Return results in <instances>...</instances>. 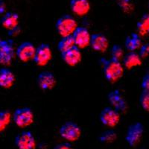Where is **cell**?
I'll use <instances>...</instances> for the list:
<instances>
[{
	"label": "cell",
	"mask_w": 149,
	"mask_h": 149,
	"mask_svg": "<svg viewBox=\"0 0 149 149\" xmlns=\"http://www.w3.org/2000/svg\"><path fill=\"white\" fill-rule=\"evenodd\" d=\"M102 69L107 81L115 83L118 81L124 74V66L121 61L113 58L102 59Z\"/></svg>",
	"instance_id": "1"
},
{
	"label": "cell",
	"mask_w": 149,
	"mask_h": 149,
	"mask_svg": "<svg viewBox=\"0 0 149 149\" xmlns=\"http://www.w3.org/2000/svg\"><path fill=\"white\" fill-rule=\"evenodd\" d=\"M78 27L75 19L68 14H65L60 17L55 24V29L57 32L62 37L72 35Z\"/></svg>",
	"instance_id": "2"
},
{
	"label": "cell",
	"mask_w": 149,
	"mask_h": 149,
	"mask_svg": "<svg viewBox=\"0 0 149 149\" xmlns=\"http://www.w3.org/2000/svg\"><path fill=\"white\" fill-rule=\"evenodd\" d=\"M59 134L61 137L69 142H75L81 136V128L74 122H66L61 126Z\"/></svg>",
	"instance_id": "3"
},
{
	"label": "cell",
	"mask_w": 149,
	"mask_h": 149,
	"mask_svg": "<svg viewBox=\"0 0 149 149\" xmlns=\"http://www.w3.org/2000/svg\"><path fill=\"white\" fill-rule=\"evenodd\" d=\"M12 119L18 127H26L34 122V115L32 110L29 107H20L14 111Z\"/></svg>",
	"instance_id": "4"
},
{
	"label": "cell",
	"mask_w": 149,
	"mask_h": 149,
	"mask_svg": "<svg viewBox=\"0 0 149 149\" xmlns=\"http://www.w3.org/2000/svg\"><path fill=\"white\" fill-rule=\"evenodd\" d=\"M14 42L12 40H0V64L8 66L14 58Z\"/></svg>",
	"instance_id": "5"
},
{
	"label": "cell",
	"mask_w": 149,
	"mask_h": 149,
	"mask_svg": "<svg viewBox=\"0 0 149 149\" xmlns=\"http://www.w3.org/2000/svg\"><path fill=\"white\" fill-rule=\"evenodd\" d=\"M144 133V126L141 122H136L127 127L125 136L126 142L131 147L136 146L140 142Z\"/></svg>",
	"instance_id": "6"
},
{
	"label": "cell",
	"mask_w": 149,
	"mask_h": 149,
	"mask_svg": "<svg viewBox=\"0 0 149 149\" xmlns=\"http://www.w3.org/2000/svg\"><path fill=\"white\" fill-rule=\"evenodd\" d=\"M99 119L104 125L114 127L119 123L120 113L112 107H106L101 112Z\"/></svg>",
	"instance_id": "7"
},
{
	"label": "cell",
	"mask_w": 149,
	"mask_h": 149,
	"mask_svg": "<svg viewBox=\"0 0 149 149\" xmlns=\"http://www.w3.org/2000/svg\"><path fill=\"white\" fill-rule=\"evenodd\" d=\"M52 58V49L47 43H41L36 48L35 54L34 57V62L39 66H44L48 64Z\"/></svg>",
	"instance_id": "8"
},
{
	"label": "cell",
	"mask_w": 149,
	"mask_h": 149,
	"mask_svg": "<svg viewBox=\"0 0 149 149\" xmlns=\"http://www.w3.org/2000/svg\"><path fill=\"white\" fill-rule=\"evenodd\" d=\"M14 143L18 149H35L34 136L29 130H24L16 136Z\"/></svg>",
	"instance_id": "9"
},
{
	"label": "cell",
	"mask_w": 149,
	"mask_h": 149,
	"mask_svg": "<svg viewBox=\"0 0 149 149\" xmlns=\"http://www.w3.org/2000/svg\"><path fill=\"white\" fill-rule=\"evenodd\" d=\"M75 46L81 49H84L90 46L91 34L86 28L84 26H78L72 34Z\"/></svg>",
	"instance_id": "10"
},
{
	"label": "cell",
	"mask_w": 149,
	"mask_h": 149,
	"mask_svg": "<svg viewBox=\"0 0 149 149\" xmlns=\"http://www.w3.org/2000/svg\"><path fill=\"white\" fill-rule=\"evenodd\" d=\"M36 48L32 42H22L16 50L17 57L22 62H28L34 59L35 54Z\"/></svg>",
	"instance_id": "11"
},
{
	"label": "cell",
	"mask_w": 149,
	"mask_h": 149,
	"mask_svg": "<svg viewBox=\"0 0 149 149\" xmlns=\"http://www.w3.org/2000/svg\"><path fill=\"white\" fill-rule=\"evenodd\" d=\"M107 98L112 107L118 112H125L127 108V102L119 90H114L110 92Z\"/></svg>",
	"instance_id": "12"
},
{
	"label": "cell",
	"mask_w": 149,
	"mask_h": 149,
	"mask_svg": "<svg viewBox=\"0 0 149 149\" xmlns=\"http://www.w3.org/2000/svg\"><path fill=\"white\" fill-rule=\"evenodd\" d=\"M37 81L40 88L43 90H52L57 83L54 74L49 71L41 72L37 76Z\"/></svg>",
	"instance_id": "13"
},
{
	"label": "cell",
	"mask_w": 149,
	"mask_h": 149,
	"mask_svg": "<svg viewBox=\"0 0 149 149\" xmlns=\"http://www.w3.org/2000/svg\"><path fill=\"white\" fill-rule=\"evenodd\" d=\"M61 55L64 63L70 66H74L78 65L82 59L81 52L77 46H74L67 51L61 53Z\"/></svg>",
	"instance_id": "14"
},
{
	"label": "cell",
	"mask_w": 149,
	"mask_h": 149,
	"mask_svg": "<svg viewBox=\"0 0 149 149\" xmlns=\"http://www.w3.org/2000/svg\"><path fill=\"white\" fill-rule=\"evenodd\" d=\"M92 49L98 52H104L107 51L109 46V41L106 36L101 33H95L91 34L90 44Z\"/></svg>",
	"instance_id": "15"
},
{
	"label": "cell",
	"mask_w": 149,
	"mask_h": 149,
	"mask_svg": "<svg viewBox=\"0 0 149 149\" xmlns=\"http://www.w3.org/2000/svg\"><path fill=\"white\" fill-rule=\"evenodd\" d=\"M70 8L73 14L78 17H83L87 14L90 10L89 0H71Z\"/></svg>",
	"instance_id": "16"
},
{
	"label": "cell",
	"mask_w": 149,
	"mask_h": 149,
	"mask_svg": "<svg viewBox=\"0 0 149 149\" xmlns=\"http://www.w3.org/2000/svg\"><path fill=\"white\" fill-rule=\"evenodd\" d=\"M15 82L14 72L8 68L0 69V86L2 88H10Z\"/></svg>",
	"instance_id": "17"
},
{
	"label": "cell",
	"mask_w": 149,
	"mask_h": 149,
	"mask_svg": "<svg viewBox=\"0 0 149 149\" xmlns=\"http://www.w3.org/2000/svg\"><path fill=\"white\" fill-rule=\"evenodd\" d=\"M19 17L17 13L8 12L2 17L0 23L5 29L9 31L12 29H14L17 26H19Z\"/></svg>",
	"instance_id": "18"
},
{
	"label": "cell",
	"mask_w": 149,
	"mask_h": 149,
	"mask_svg": "<svg viewBox=\"0 0 149 149\" xmlns=\"http://www.w3.org/2000/svg\"><path fill=\"white\" fill-rule=\"evenodd\" d=\"M142 60L138 53L135 52H129L124 57L123 65L128 70H131L132 68L140 66L142 64Z\"/></svg>",
	"instance_id": "19"
},
{
	"label": "cell",
	"mask_w": 149,
	"mask_h": 149,
	"mask_svg": "<svg viewBox=\"0 0 149 149\" xmlns=\"http://www.w3.org/2000/svg\"><path fill=\"white\" fill-rule=\"evenodd\" d=\"M142 46L141 36L138 33H132L126 37L125 41V46L129 52H135Z\"/></svg>",
	"instance_id": "20"
},
{
	"label": "cell",
	"mask_w": 149,
	"mask_h": 149,
	"mask_svg": "<svg viewBox=\"0 0 149 149\" xmlns=\"http://www.w3.org/2000/svg\"><path fill=\"white\" fill-rule=\"evenodd\" d=\"M74 46H75V44H74V41L72 36L71 35L61 37V39L58 42V49L60 52L63 53L73 48Z\"/></svg>",
	"instance_id": "21"
},
{
	"label": "cell",
	"mask_w": 149,
	"mask_h": 149,
	"mask_svg": "<svg viewBox=\"0 0 149 149\" xmlns=\"http://www.w3.org/2000/svg\"><path fill=\"white\" fill-rule=\"evenodd\" d=\"M138 34L140 36H145L149 32V14H145L139 19L136 25Z\"/></svg>",
	"instance_id": "22"
},
{
	"label": "cell",
	"mask_w": 149,
	"mask_h": 149,
	"mask_svg": "<svg viewBox=\"0 0 149 149\" xmlns=\"http://www.w3.org/2000/svg\"><path fill=\"white\" fill-rule=\"evenodd\" d=\"M11 114L8 110H0V133L7 128L11 120Z\"/></svg>",
	"instance_id": "23"
},
{
	"label": "cell",
	"mask_w": 149,
	"mask_h": 149,
	"mask_svg": "<svg viewBox=\"0 0 149 149\" xmlns=\"http://www.w3.org/2000/svg\"><path fill=\"white\" fill-rule=\"evenodd\" d=\"M117 134L113 130H107L98 136V140L103 143H112L116 139Z\"/></svg>",
	"instance_id": "24"
},
{
	"label": "cell",
	"mask_w": 149,
	"mask_h": 149,
	"mask_svg": "<svg viewBox=\"0 0 149 149\" xmlns=\"http://www.w3.org/2000/svg\"><path fill=\"white\" fill-rule=\"evenodd\" d=\"M110 54H111V58H113V59L119 61H121V60L123 59L125 57L123 49L119 44H114L112 46Z\"/></svg>",
	"instance_id": "25"
},
{
	"label": "cell",
	"mask_w": 149,
	"mask_h": 149,
	"mask_svg": "<svg viewBox=\"0 0 149 149\" xmlns=\"http://www.w3.org/2000/svg\"><path fill=\"white\" fill-rule=\"evenodd\" d=\"M139 104L145 111L149 113V91L142 90L139 96Z\"/></svg>",
	"instance_id": "26"
},
{
	"label": "cell",
	"mask_w": 149,
	"mask_h": 149,
	"mask_svg": "<svg viewBox=\"0 0 149 149\" xmlns=\"http://www.w3.org/2000/svg\"><path fill=\"white\" fill-rule=\"evenodd\" d=\"M119 7L123 10L124 12L130 13L134 9V5L131 0H119Z\"/></svg>",
	"instance_id": "27"
},
{
	"label": "cell",
	"mask_w": 149,
	"mask_h": 149,
	"mask_svg": "<svg viewBox=\"0 0 149 149\" xmlns=\"http://www.w3.org/2000/svg\"><path fill=\"white\" fill-rule=\"evenodd\" d=\"M138 54H139L140 58L142 59L143 58H148L149 57V43H145V44H142L141 46V47L139 48V51Z\"/></svg>",
	"instance_id": "28"
},
{
	"label": "cell",
	"mask_w": 149,
	"mask_h": 149,
	"mask_svg": "<svg viewBox=\"0 0 149 149\" xmlns=\"http://www.w3.org/2000/svg\"><path fill=\"white\" fill-rule=\"evenodd\" d=\"M141 86H142V90L149 91V72L146 73L144 77L142 78Z\"/></svg>",
	"instance_id": "29"
},
{
	"label": "cell",
	"mask_w": 149,
	"mask_h": 149,
	"mask_svg": "<svg viewBox=\"0 0 149 149\" xmlns=\"http://www.w3.org/2000/svg\"><path fill=\"white\" fill-rule=\"evenodd\" d=\"M21 31V29L19 28V26H17L16 28L14 29H12L8 31V34L9 37H14L18 35Z\"/></svg>",
	"instance_id": "30"
},
{
	"label": "cell",
	"mask_w": 149,
	"mask_h": 149,
	"mask_svg": "<svg viewBox=\"0 0 149 149\" xmlns=\"http://www.w3.org/2000/svg\"><path fill=\"white\" fill-rule=\"evenodd\" d=\"M54 149H73L70 144L68 143H61L58 145L54 148Z\"/></svg>",
	"instance_id": "31"
},
{
	"label": "cell",
	"mask_w": 149,
	"mask_h": 149,
	"mask_svg": "<svg viewBox=\"0 0 149 149\" xmlns=\"http://www.w3.org/2000/svg\"><path fill=\"white\" fill-rule=\"evenodd\" d=\"M6 10V5L3 0H0V14H4Z\"/></svg>",
	"instance_id": "32"
},
{
	"label": "cell",
	"mask_w": 149,
	"mask_h": 149,
	"mask_svg": "<svg viewBox=\"0 0 149 149\" xmlns=\"http://www.w3.org/2000/svg\"><path fill=\"white\" fill-rule=\"evenodd\" d=\"M148 7H149V3H148Z\"/></svg>",
	"instance_id": "33"
},
{
	"label": "cell",
	"mask_w": 149,
	"mask_h": 149,
	"mask_svg": "<svg viewBox=\"0 0 149 149\" xmlns=\"http://www.w3.org/2000/svg\"><path fill=\"white\" fill-rule=\"evenodd\" d=\"M148 34H149V32H148Z\"/></svg>",
	"instance_id": "34"
}]
</instances>
